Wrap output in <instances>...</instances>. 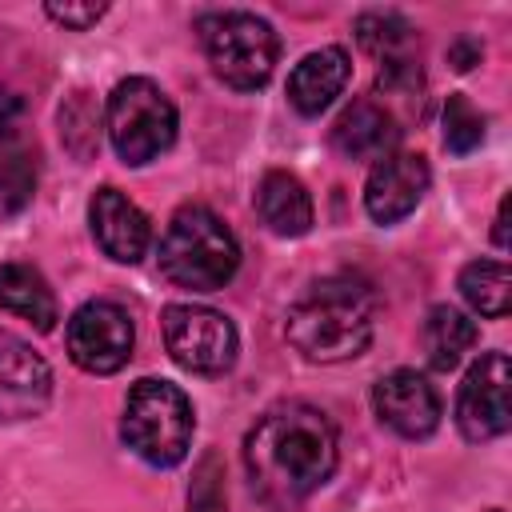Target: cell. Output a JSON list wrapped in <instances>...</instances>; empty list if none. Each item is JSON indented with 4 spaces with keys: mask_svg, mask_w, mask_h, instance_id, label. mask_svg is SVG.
Here are the masks:
<instances>
[{
    "mask_svg": "<svg viewBox=\"0 0 512 512\" xmlns=\"http://www.w3.org/2000/svg\"><path fill=\"white\" fill-rule=\"evenodd\" d=\"M336 460L340 440L332 420L304 400L268 408L244 436V468L256 496L272 508H292L308 500L332 476Z\"/></svg>",
    "mask_w": 512,
    "mask_h": 512,
    "instance_id": "cell-1",
    "label": "cell"
},
{
    "mask_svg": "<svg viewBox=\"0 0 512 512\" xmlns=\"http://www.w3.org/2000/svg\"><path fill=\"white\" fill-rule=\"evenodd\" d=\"M376 324L372 292L348 276L316 280L292 308H288V340L296 352L320 364L352 360L368 348Z\"/></svg>",
    "mask_w": 512,
    "mask_h": 512,
    "instance_id": "cell-2",
    "label": "cell"
},
{
    "mask_svg": "<svg viewBox=\"0 0 512 512\" xmlns=\"http://www.w3.org/2000/svg\"><path fill=\"white\" fill-rule=\"evenodd\" d=\"M240 268V244L232 228L204 204H184L160 236V272L192 292L224 288Z\"/></svg>",
    "mask_w": 512,
    "mask_h": 512,
    "instance_id": "cell-3",
    "label": "cell"
},
{
    "mask_svg": "<svg viewBox=\"0 0 512 512\" xmlns=\"http://www.w3.org/2000/svg\"><path fill=\"white\" fill-rule=\"evenodd\" d=\"M192 404L188 396L168 380H136L124 400L120 436L124 444L152 468H172L188 456L192 444Z\"/></svg>",
    "mask_w": 512,
    "mask_h": 512,
    "instance_id": "cell-4",
    "label": "cell"
},
{
    "mask_svg": "<svg viewBox=\"0 0 512 512\" xmlns=\"http://www.w3.org/2000/svg\"><path fill=\"white\" fill-rule=\"evenodd\" d=\"M200 44L208 52V64L212 72L228 84V88H240V92H252V88H264L272 68H276V32L268 20H260L256 12H208L200 16Z\"/></svg>",
    "mask_w": 512,
    "mask_h": 512,
    "instance_id": "cell-5",
    "label": "cell"
},
{
    "mask_svg": "<svg viewBox=\"0 0 512 512\" xmlns=\"http://www.w3.org/2000/svg\"><path fill=\"white\" fill-rule=\"evenodd\" d=\"M108 136L124 164H148L176 140V108L148 76H128L108 96Z\"/></svg>",
    "mask_w": 512,
    "mask_h": 512,
    "instance_id": "cell-6",
    "label": "cell"
},
{
    "mask_svg": "<svg viewBox=\"0 0 512 512\" xmlns=\"http://www.w3.org/2000/svg\"><path fill=\"white\" fill-rule=\"evenodd\" d=\"M160 332H164V348L168 356L200 376H220L236 364L240 340L236 328L224 312L204 308V304H168L160 316Z\"/></svg>",
    "mask_w": 512,
    "mask_h": 512,
    "instance_id": "cell-7",
    "label": "cell"
},
{
    "mask_svg": "<svg viewBox=\"0 0 512 512\" xmlns=\"http://www.w3.org/2000/svg\"><path fill=\"white\" fill-rule=\"evenodd\" d=\"M132 340H136L132 320L112 300H88L68 320V356L72 364L96 376L120 372L132 356Z\"/></svg>",
    "mask_w": 512,
    "mask_h": 512,
    "instance_id": "cell-8",
    "label": "cell"
},
{
    "mask_svg": "<svg viewBox=\"0 0 512 512\" xmlns=\"http://www.w3.org/2000/svg\"><path fill=\"white\" fill-rule=\"evenodd\" d=\"M508 384H512V364L504 352H484L456 396V424L464 440L480 444L492 436H504L512 424V404H508Z\"/></svg>",
    "mask_w": 512,
    "mask_h": 512,
    "instance_id": "cell-9",
    "label": "cell"
},
{
    "mask_svg": "<svg viewBox=\"0 0 512 512\" xmlns=\"http://www.w3.org/2000/svg\"><path fill=\"white\" fill-rule=\"evenodd\" d=\"M48 400L52 368L28 340L0 328V420H28L44 412Z\"/></svg>",
    "mask_w": 512,
    "mask_h": 512,
    "instance_id": "cell-10",
    "label": "cell"
},
{
    "mask_svg": "<svg viewBox=\"0 0 512 512\" xmlns=\"http://www.w3.org/2000/svg\"><path fill=\"white\" fill-rule=\"evenodd\" d=\"M428 160L420 152H388L372 164L368 184H364V208L376 224H396L428 192Z\"/></svg>",
    "mask_w": 512,
    "mask_h": 512,
    "instance_id": "cell-11",
    "label": "cell"
},
{
    "mask_svg": "<svg viewBox=\"0 0 512 512\" xmlns=\"http://www.w3.org/2000/svg\"><path fill=\"white\" fill-rule=\"evenodd\" d=\"M372 404H376L380 424H388L396 436H408V440H424L440 424V396L412 368H396V372L380 376Z\"/></svg>",
    "mask_w": 512,
    "mask_h": 512,
    "instance_id": "cell-12",
    "label": "cell"
},
{
    "mask_svg": "<svg viewBox=\"0 0 512 512\" xmlns=\"http://www.w3.org/2000/svg\"><path fill=\"white\" fill-rule=\"evenodd\" d=\"M88 220H92V236L104 248V256H112L120 264H136L152 244L148 216L120 188H100L88 200Z\"/></svg>",
    "mask_w": 512,
    "mask_h": 512,
    "instance_id": "cell-13",
    "label": "cell"
},
{
    "mask_svg": "<svg viewBox=\"0 0 512 512\" xmlns=\"http://www.w3.org/2000/svg\"><path fill=\"white\" fill-rule=\"evenodd\" d=\"M348 76H352V64H348V52L344 48H336V44L316 48V52H308L292 68V76H288V100H292V108L300 116H320L344 92Z\"/></svg>",
    "mask_w": 512,
    "mask_h": 512,
    "instance_id": "cell-14",
    "label": "cell"
},
{
    "mask_svg": "<svg viewBox=\"0 0 512 512\" xmlns=\"http://www.w3.org/2000/svg\"><path fill=\"white\" fill-rule=\"evenodd\" d=\"M396 140H400V128L392 112L372 100H352L332 124V148L348 160H380L396 148Z\"/></svg>",
    "mask_w": 512,
    "mask_h": 512,
    "instance_id": "cell-15",
    "label": "cell"
},
{
    "mask_svg": "<svg viewBox=\"0 0 512 512\" xmlns=\"http://www.w3.org/2000/svg\"><path fill=\"white\" fill-rule=\"evenodd\" d=\"M256 212L276 236H304L312 228V196L292 172H264L256 184Z\"/></svg>",
    "mask_w": 512,
    "mask_h": 512,
    "instance_id": "cell-16",
    "label": "cell"
},
{
    "mask_svg": "<svg viewBox=\"0 0 512 512\" xmlns=\"http://www.w3.org/2000/svg\"><path fill=\"white\" fill-rule=\"evenodd\" d=\"M0 308L28 320L36 332H52L60 320L56 296L32 264H0Z\"/></svg>",
    "mask_w": 512,
    "mask_h": 512,
    "instance_id": "cell-17",
    "label": "cell"
},
{
    "mask_svg": "<svg viewBox=\"0 0 512 512\" xmlns=\"http://www.w3.org/2000/svg\"><path fill=\"white\" fill-rule=\"evenodd\" d=\"M476 336H480L476 324H472L460 308H452V304H436V308L428 312V320H424V332H420L424 352H428V364H432L436 372L456 368V364L464 360V352H472Z\"/></svg>",
    "mask_w": 512,
    "mask_h": 512,
    "instance_id": "cell-18",
    "label": "cell"
},
{
    "mask_svg": "<svg viewBox=\"0 0 512 512\" xmlns=\"http://www.w3.org/2000/svg\"><path fill=\"white\" fill-rule=\"evenodd\" d=\"M460 296L480 312V316H492L500 320L512 304V276H508V264L504 260H472L464 264L460 272Z\"/></svg>",
    "mask_w": 512,
    "mask_h": 512,
    "instance_id": "cell-19",
    "label": "cell"
},
{
    "mask_svg": "<svg viewBox=\"0 0 512 512\" xmlns=\"http://www.w3.org/2000/svg\"><path fill=\"white\" fill-rule=\"evenodd\" d=\"M36 192V156L24 144L0 152V216H16Z\"/></svg>",
    "mask_w": 512,
    "mask_h": 512,
    "instance_id": "cell-20",
    "label": "cell"
},
{
    "mask_svg": "<svg viewBox=\"0 0 512 512\" xmlns=\"http://www.w3.org/2000/svg\"><path fill=\"white\" fill-rule=\"evenodd\" d=\"M356 40L376 52L380 60H392V56H404L408 40H412V24L400 20L396 12H364L356 20Z\"/></svg>",
    "mask_w": 512,
    "mask_h": 512,
    "instance_id": "cell-21",
    "label": "cell"
},
{
    "mask_svg": "<svg viewBox=\"0 0 512 512\" xmlns=\"http://www.w3.org/2000/svg\"><path fill=\"white\" fill-rule=\"evenodd\" d=\"M480 140H484V116L472 108L468 96L452 92L444 100V148L456 156H468L480 148Z\"/></svg>",
    "mask_w": 512,
    "mask_h": 512,
    "instance_id": "cell-22",
    "label": "cell"
},
{
    "mask_svg": "<svg viewBox=\"0 0 512 512\" xmlns=\"http://www.w3.org/2000/svg\"><path fill=\"white\" fill-rule=\"evenodd\" d=\"M60 124H64L60 132H64V140H68V148H72L76 156H92V152H96L100 116H96L88 92H72V100L60 108Z\"/></svg>",
    "mask_w": 512,
    "mask_h": 512,
    "instance_id": "cell-23",
    "label": "cell"
},
{
    "mask_svg": "<svg viewBox=\"0 0 512 512\" xmlns=\"http://www.w3.org/2000/svg\"><path fill=\"white\" fill-rule=\"evenodd\" d=\"M188 512H228V504H224V464H220L216 452H204L200 464L192 468Z\"/></svg>",
    "mask_w": 512,
    "mask_h": 512,
    "instance_id": "cell-24",
    "label": "cell"
},
{
    "mask_svg": "<svg viewBox=\"0 0 512 512\" xmlns=\"http://www.w3.org/2000/svg\"><path fill=\"white\" fill-rule=\"evenodd\" d=\"M44 12H48L56 24L84 32V28H92V24H96V20L108 12V4H92V0H88V4H68V0H64V4H48Z\"/></svg>",
    "mask_w": 512,
    "mask_h": 512,
    "instance_id": "cell-25",
    "label": "cell"
},
{
    "mask_svg": "<svg viewBox=\"0 0 512 512\" xmlns=\"http://www.w3.org/2000/svg\"><path fill=\"white\" fill-rule=\"evenodd\" d=\"M20 112H24V104H20V96H16V92H8V88H0V152L16 144V128H20Z\"/></svg>",
    "mask_w": 512,
    "mask_h": 512,
    "instance_id": "cell-26",
    "label": "cell"
},
{
    "mask_svg": "<svg viewBox=\"0 0 512 512\" xmlns=\"http://www.w3.org/2000/svg\"><path fill=\"white\" fill-rule=\"evenodd\" d=\"M480 56H484V48H480V40H472V36H460V40L448 48V64H452L456 72H468L472 64H480Z\"/></svg>",
    "mask_w": 512,
    "mask_h": 512,
    "instance_id": "cell-27",
    "label": "cell"
},
{
    "mask_svg": "<svg viewBox=\"0 0 512 512\" xmlns=\"http://www.w3.org/2000/svg\"><path fill=\"white\" fill-rule=\"evenodd\" d=\"M492 236H496L500 248H508V196H504L500 208H496V232H492Z\"/></svg>",
    "mask_w": 512,
    "mask_h": 512,
    "instance_id": "cell-28",
    "label": "cell"
},
{
    "mask_svg": "<svg viewBox=\"0 0 512 512\" xmlns=\"http://www.w3.org/2000/svg\"><path fill=\"white\" fill-rule=\"evenodd\" d=\"M488 512H500V508H488Z\"/></svg>",
    "mask_w": 512,
    "mask_h": 512,
    "instance_id": "cell-29",
    "label": "cell"
}]
</instances>
